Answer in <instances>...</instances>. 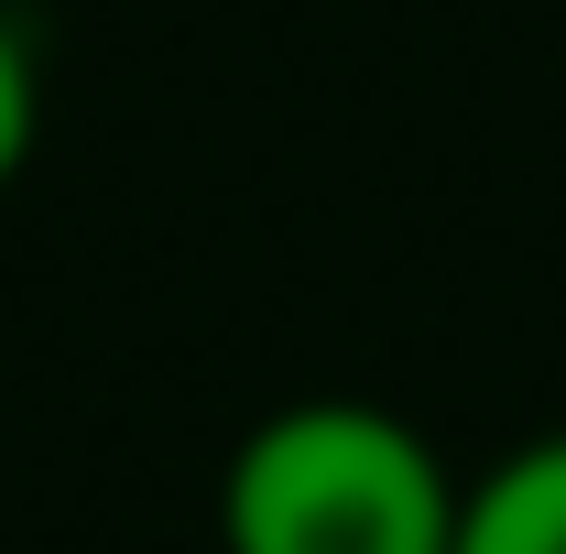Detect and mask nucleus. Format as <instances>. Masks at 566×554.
<instances>
[{
  "instance_id": "obj_1",
  "label": "nucleus",
  "mask_w": 566,
  "mask_h": 554,
  "mask_svg": "<svg viewBox=\"0 0 566 554\" xmlns=\"http://www.w3.org/2000/svg\"><path fill=\"white\" fill-rule=\"evenodd\" d=\"M458 479L436 435L359 392L273 403L218 468V554H447Z\"/></svg>"
},
{
  "instance_id": "obj_2",
  "label": "nucleus",
  "mask_w": 566,
  "mask_h": 554,
  "mask_svg": "<svg viewBox=\"0 0 566 554\" xmlns=\"http://www.w3.org/2000/svg\"><path fill=\"white\" fill-rule=\"evenodd\" d=\"M447 554H566V424L523 435L480 479H458Z\"/></svg>"
},
{
  "instance_id": "obj_3",
  "label": "nucleus",
  "mask_w": 566,
  "mask_h": 554,
  "mask_svg": "<svg viewBox=\"0 0 566 554\" xmlns=\"http://www.w3.org/2000/svg\"><path fill=\"white\" fill-rule=\"evenodd\" d=\"M33 141H44V66H33V33L0 11V196L22 185Z\"/></svg>"
}]
</instances>
